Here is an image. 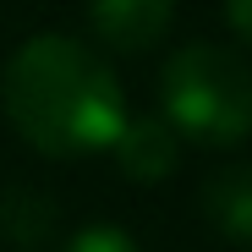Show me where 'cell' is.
<instances>
[{"label":"cell","instance_id":"1","mask_svg":"<svg viewBox=\"0 0 252 252\" xmlns=\"http://www.w3.org/2000/svg\"><path fill=\"white\" fill-rule=\"evenodd\" d=\"M6 115L50 159L104 154L126 126V94L104 55L66 33H38L6 66Z\"/></svg>","mask_w":252,"mask_h":252},{"label":"cell","instance_id":"2","mask_svg":"<svg viewBox=\"0 0 252 252\" xmlns=\"http://www.w3.org/2000/svg\"><path fill=\"white\" fill-rule=\"evenodd\" d=\"M159 121L203 148H230L252 132V66L225 44H187L159 71Z\"/></svg>","mask_w":252,"mask_h":252},{"label":"cell","instance_id":"3","mask_svg":"<svg viewBox=\"0 0 252 252\" xmlns=\"http://www.w3.org/2000/svg\"><path fill=\"white\" fill-rule=\"evenodd\" d=\"M176 22V0H88V28L121 55L154 50Z\"/></svg>","mask_w":252,"mask_h":252},{"label":"cell","instance_id":"4","mask_svg":"<svg viewBox=\"0 0 252 252\" xmlns=\"http://www.w3.org/2000/svg\"><path fill=\"white\" fill-rule=\"evenodd\" d=\"M110 154H115V164L132 181H164L176 170V159H181V137L159 115H126V126L110 143Z\"/></svg>","mask_w":252,"mask_h":252},{"label":"cell","instance_id":"5","mask_svg":"<svg viewBox=\"0 0 252 252\" xmlns=\"http://www.w3.org/2000/svg\"><path fill=\"white\" fill-rule=\"evenodd\" d=\"M203 208H208V220L225 236L252 241V164H225L220 176H208Z\"/></svg>","mask_w":252,"mask_h":252},{"label":"cell","instance_id":"6","mask_svg":"<svg viewBox=\"0 0 252 252\" xmlns=\"http://www.w3.org/2000/svg\"><path fill=\"white\" fill-rule=\"evenodd\" d=\"M61 252H143V247L126 236L121 225H88V230H77Z\"/></svg>","mask_w":252,"mask_h":252},{"label":"cell","instance_id":"7","mask_svg":"<svg viewBox=\"0 0 252 252\" xmlns=\"http://www.w3.org/2000/svg\"><path fill=\"white\" fill-rule=\"evenodd\" d=\"M225 17H230V28H236V38L252 50V0H225Z\"/></svg>","mask_w":252,"mask_h":252}]
</instances>
